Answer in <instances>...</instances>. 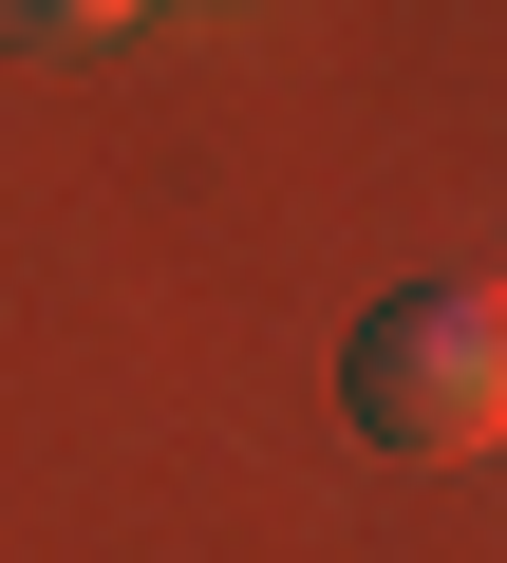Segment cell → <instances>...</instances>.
Listing matches in <instances>:
<instances>
[{
    "mask_svg": "<svg viewBox=\"0 0 507 563\" xmlns=\"http://www.w3.org/2000/svg\"><path fill=\"white\" fill-rule=\"evenodd\" d=\"M339 395H357L376 451H488V413H507V301H488V282H414V301H376L357 357H339Z\"/></svg>",
    "mask_w": 507,
    "mask_h": 563,
    "instance_id": "1",
    "label": "cell"
},
{
    "mask_svg": "<svg viewBox=\"0 0 507 563\" xmlns=\"http://www.w3.org/2000/svg\"><path fill=\"white\" fill-rule=\"evenodd\" d=\"M95 20H132V0H0V38H95Z\"/></svg>",
    "mask_w": 507,
    "mask_h": 563,
    "instance_id": "2",
    "label": "cell"
}]
</instances>
